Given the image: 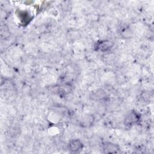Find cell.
<instances>
[{
    "label": "cell",
    "instance_id": "7a4b0ae2",
    "mask_svg": "<svg viewBox=\"0 0 154 154\" xmlns=\"http://www.w3.org/2000/svg\"><path fill=\"white\" fill-rule=\"evenodd\" d=\"M113 46V43L109 40H103L96 43V49L101 51H106L111 49Z\"/></svg>",
    "mask_w": 154,
    "mask_h": 154
},
{
    "label": "cell",
    "instance_id": "6da1fadb",
    "mask_svg": "<svg viewBox=\"0 0 154 154\" xmlns=\"http://www.w3.org/2000/svg\"><path fill=\"white\" fill-rule=\"evenodd\" d=\"M103 149L104 153H117L119 150L120 147L117 144H116L112 143H105L103 144Z\"/></svg>",
    "mask_w": 154,
    "mask_h": 154
},
{
    "label": "cell",
    "instance_id": "277c9868",
    "mask_svg": "<svg viewBox=\"0 0 154 154\" xmlns=\"http://www.w3.org/2000/svg\"><path fill=\"white\" fill-rule=\"evenodd\" d=\"M140 119L139 116L135 112H131L125 119V123H126L128 125H131L132 124H134L136 122H137Z\"/></svg>",
    "mask_w": 154,
    "mask_h": 154
},
{
    "label": "cell",
    "instance_id": "3957f363",
    "mask_svg": "<svg viewBox=\"0 0 154 154\" xmlns=\"http://www.w3.org/2000/svg\"><path fill=\"white\" fill-rule=\"evenodd\" d=\"M82 143L79 140H73L69 144V149L72 152H78L82 149Z\"/></svg>",
    "mask_w": 154,
    "mask_h": 154
}]
</instances>
